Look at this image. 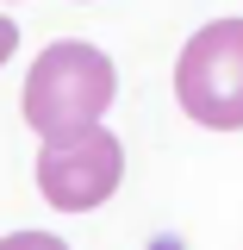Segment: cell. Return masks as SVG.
Segmentation results:
<instances>
[{"label": "cell", "instance_id": "obj_1", "mask_svg": "<svg viewBox=\"0 0 243 250\" xmlns=\"http://www.w3.org/2000/svg\"><path fill=\"white\" fill-rule=\"evenodd\" d=\"M112 88H119L112 57L100 44L62 38L50 50H37V62L25 75V125L37 138H75V131L106 119Z\"/></svg>", "mask_w": 243, "mask_h": 250}, {"label": "cell", "instance_id": "obj_2", "mask_svg": "<svg viewBox=\"0 0 243 250\" xmlns=\"http://www.w3.org/2000/svg\"><path fill=\"white\" fill-rule=\"evenodd\" d=\"M175 100L193 125L212 131L243 125V19H212L187 38L175 62Z\"/></svg>", "mask_w": 243, "mask_h": 250}, {"label": "cell", "instance_id": "obj_3", "mask_svg": "<svg viewBox=\"0 0 243 250\" xmlns=\"http://www.w3.org/2000/svg\"><path fill=\"white\" fill-rule=\"evenodd\" d=\"M119 175H125V150L106 125H88L75 138H44V150H37V194L56 213H88L100 200H112Z\"/></svg>", "mask_w": 243, "mask_h": 250}, {"label": "cell", "instance_id": "obj_4", "mask_svg": "<svg viewBox=\"0 0 243 250\" xmlns=\"http://www.w3.org/2000/svg\"><path fill=\"white\" fill-rule=\"evenodd\" d=\"M0 250H69V244L50 231H13V238H0Z\"/></svg>", "mask_w": 243, "mask_h": 250}, {"label": "cell", "instance_id": "obj_5", "mask_svg": "<svg viewBox=\"0 0 243 250\" xmlns=\"http://www.w3.org/2000/svg\"><path fill=\"white\" fill-rule=\"evenodd\" d=\"M13 44H19V25H13V19H0V62L13 57Z\"/></svg>", "mask_w": 243, "mask_h": 250}]
</instances>
